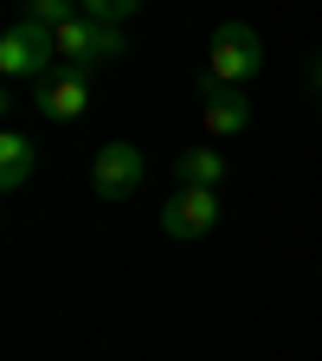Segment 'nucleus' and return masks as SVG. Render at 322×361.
Segmentation results:
<instances>
[{"label": "nucleus", "mask_w": 322, "mask_h": 361, "mask_svg": "<svg viewBox=\"0 0 322 361\" xmlns=\"http://www.w3.org/2000/svg\"><path fill=\"white\" fill-rule=\"evenodd\" d=\"M258 71H264V39H258V26H245V20L213 26V39H206V78L245 84V78H258Z\"/></svg>", "instance_id": "f03ea898"}, {"label": "nucleus", "mask_w": 322, "mask_h": 361, "mask_svg": "<svg viewBox=\"0 0 322 361\" xmlns=\"http://www.w3.org/2000/svg\"><path fill=\"white\" fill-rule=\"evenodd\" d=\"M32 110H39L45 123H78V116L90 110V71H78V65H52V71L32 84Z\"/></svg>", "instance_id": "39448f33"}, {"label": "nucleus", "mask_w": 322, "mask_h": 361, "mask_svg": "<svg viewBox=\"0 0 322 361\" xmlns=\"http://www.w3.org/2000/svg\"><path fill=\"white\" fill-rule=\"evenodd\" d=\"M161 233L168 239H180V245H194V239H206L213 226H219V194L213 188H174L168 200H161Z\"/></svg>", "instance_id": "423d86ee"}, {"label": "nucleus", "mask_w": 322, "mask_h": 361, "mask_svg": "<svg viewBox=\"0 0 322 361\" xmlns=\"http://www.w3.org/2000/svg\"><path fill=\"white\" fill-rule=\"evenodd\" d=\"M78 7H84L90 20H104V26H123V20L142 13V0H78Z\"/></svg>", "instance_id": "9d476101"}, {"label": "nucleus", "mask_w": 322, "mask_h": 361, "mask_svg": "<svg viewBox=\"0 0 322 361\" xmlns=\"http://www.w3.org/2000/svg\"><path fill=\"white\" fill-rule=\"evenodd\" d=\"M32 161H39V149H32L26 129H7V135H0V188H7V194H20L26 180H32Z\"/></svg>", "instance_id": "6e6552de"}, {"label": "nucleus", "mask_w": 322, "mask_h": 361, "mask_svg": "<svg viewBox=\"0 0 322 361\" xmlns=\"http://www.w3.org/2000/svg\"><path fill=\"white\" fill-rule=\"evenodd\" d=\"M194 97H200V123H206V135H245V129H252L245 84H219V78H206V71H200Z\"/></svg>", "instance_id": "0eeeda50"}, {"label": "nucleus", "mask_w": 322, "mask_h": 361, "mask_svg": "<svg viewBox=\"0 0 322 361\" xmlns=\"http://www.w3.org/2000/svg\"><path fill=\"white\" fill-rule=\"evenodd\" d=\"M142 180H149V161H142V149L135 142H104L97 155H90V194L97 200H135L142 194Z\"/></svg>", "instance_id": "20e7f679"}, {"label": "nucleus", "mask_w": 322, "mask_h": 361, "mask_svg": "<svg viewBox=\"0 0 322 361\" xmlns=\"http://www.w3.org/2000/svg\"><path fill=\"white\" fill-rule=\"evenodd\" d=\"M316 123H322V97H316Z\"/></svg>", "instance_id": "9b49d317"}, {"label": "nucleus", "mask_w": 322, "mask_h": 361, "mask_svg": "<svg viewBox=\"0 0 322 361\" xmlns=\"http://www.w3.org/2000/svg\"><path fill=\"white\" fill-rule=\"evenodd\" d=\"M219 180H225V155H219V149H187V155H174V188H213V194H219Z\"/></svg>", "instance_id": "1a4fd4ad"}, {"label": "nucleus", "mask_w": 322, "mask_h": 361, "mask_svg": "<svg viewBox=\"0 0 322 361\" xmlns=\"http://www.w3.org/2000/svg\"><path fill=\"white\" fill-rule=\"evenodd\" d=\"M52 39H58V65H78V71H97V65L123 59V26H104V20H90V13L52 26Z\"/></svg>", "instance_id": "7ed1b4c3"}, {"label": "nucleus", "mask_w": 322, "mask_h": 361, "mask_svg": "<svg viewBox=\"0 0 322 361\" xmlns=\"http://www.w3.org/2000/svg\"><path fill=\"white\" fill-rule=\"evenodd\" d=\"M52 65H58V39H52V26H45V20L20 13L7 32H0V71H7L13 84H39Z\"/></svg>", "instance_id": "f257e3e1"}]
</instances>
